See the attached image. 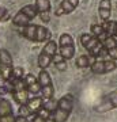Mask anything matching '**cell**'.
I'll return each mask as SVG.
<instances>
[{
  "label": "cell",
  "instance_id": "1",
  "mask_svg": "<svg viewBox=\"0 0 117 122\" xmlns=\"http://www.w3.org/2000/svg\"><path fill=\"white\" fill-rule=\"evenodd\" d=\"M74 95L67 94V95L61 96L60 99L57 100L56 109L53 110L52 115H50V121L52 122H67V119L69 118L72 109H74Z\"/></svg>",
  "mask_w": 117,
  "mask_h": 122
},
{
  "label": "cell",
  "instance_id": "2",
  "mask_svg": "<svg viewBox=\"0 0 117 122\" xmlns=\"http://www.w3.org/2000/svg\"><path fill=\"white\" fill-rule=\"evenodd\" d=\"M19 33L22 37H25L26 39L33 41V42H45L50 37V31L48 30V27L39 26V25H31V23L21 27Z\"/></svg>",
  "mask_w": 117,
  "mask_h": 122
},
{
  "label": "cell",
  "instance_id": "3",
  "mask_svg": "<svg viewBox=\"0 0 117 122\" xmlns=\"http://www.w3.org/2000/svg\"><path fill=\"white\" fill-rule=\"evenodd\" d=\"M80 44L89 52V54L93 57H98L100 54L106 53V49L104 48L102 41L98 39L95 35H93V34H87V33L82 34L80 35Z\"/></svg>",
  "mask_w": 117,
  "mask_h": 122
},
{
  "label": "cell",
  "instance_id": "4",
  "mask_svg": "<svg viewBox=\"0 0 117 122\" xmlns=\"http://www.w3.org/2000/svg\"><path fill=\"white\" fill-rule=\"evenodd\" d=\"M38 15L35 4H27L23 8H21L12 18V25L17 27H23L26 25H30V22Z\"/></svg>",
  "mask_w": 117,
  "mask_h": 122
},
{
  "label": "cell",
  "instance_id": "5",
  "mask_svg": "<svg viewBox=\"0 0 117 122\" xmlns=\"http://www.w3.org/2000/svg\"><path fill=\"white\" fill-rule=\"evenodd\" d=\"M59 48V45L52 41V39H49L48 42L45 44L42 49H41V52H39V56H38V66L41 69H46L50 64H52L53 58L56 56V49Z\"/></svg>",
  "mask_w": 117,
  "mask_h": 122
},
{
  "label": "cell",
  "instance_id": "6",
  "mask_svg": "<svg viewBox=\"0 0 117 122\" xmlns=\"http://www.w3.org/2000/svg\"><path fill=\"white\" fill-rule=\"evenodd\" d=\"M14 69H15V66L12 62V56L10 54L7 49H0V75L7 81H11Z\"/></svg>",
  "mask_w": 117,
  "mask_h": 122
},
{
  "label": "cell",
  "instance_id": "7",
  "mask_svg": "<svg viewBox=\"0 0 117 122\" xmlns=\"http://www.w3.org/2000/svg\"><path fill=\"white\" fill-rule=\"evenodd\" d=\"M38 81L41 84V96L44 100L53 99L55 95V86L52 83V77L46 69H41L38 73Z\"/></svg>",
  "mask_w": 117,
  "mask_h": 122
},
{
  "label": "cell",
  "instance_id": "8",
  "mask_svg": "<svg viewBox=\"0 0 117 122\" xmlns=\"http://www.w3.org/2000/svg\"><path fill=\"white\" fill-rule=\"evenodd\" d=\"M12 99L17 102L18 105H25L29 102V91H27L26 83L23 77L22 79H14L12 80Z\"/></svg>",
  "mask_w": 117,
  "mask_h": 122
},
{
  "label": "cell",
  "instance_id": "9",
  "mask_svg": "<svg viewBox=\"0 0 117 122\" xmlns=\"http://www.w3.org/2000/svg\"><path fill=\"white\" fill-rule=\"evenodd\" d=\"M59 53L61 54L63 58L68 61L75 56V44H74V38L71 34H64L60 35L59 39Z\"/></svg>",
  "mask_w": 117,
  "mask_h": 122
},
{
  "label": "cell",
  "instance_id": "10",
  "mask_svg": "<svg viewBox=\"0 0 117 122\" xmlns=\"http://www.w3.org/2000/svg\"><path fill=\"white\" fill-rule=\"evenodd\" d=\"M44 102H45V100H44L42 96H34V98L30 99L27 103H25V105H19L18 114H19V115H23V117L33 115V114L37 113V111L44 106Z\"/></svg>",
  "mask_w": 117,
  "mask_h": 122
},
{
  "label": "cell",
  "instance_id": "11",
  "mask_svg": "<svg viewBox=\"0 0 117 122\" xmlns=\"http://www.w3.org/2000/svg\"><path fill=\"white\" fill-rule=\"evenodd\" d=\"M117 109V90L112 91L110 94H108L106 96L102 98V100L100 102V105L97 106L95 111L100 114H104V113H108L110 110H114Z\"/></svg>",
  "mask_w": 117,
  "mask_h": 122
},
{
  "label": "cell",
  "instance_id": "12",
  "mask_svg": "<svg viewBox=\"0 0 117 122\" xmlns=\"http://www.w3.org/2000/svg\"><path fill=\"white\" fill-rule=\"evenodd\" d=\"M116 68H117V62L113 58H110V60H95L90 66L91 72L97 75L108 73V72L114 71Z\"/></svg>",
  "mask_w": 117,
  "mask_h": 122
},
{
  "label": "cell",
  "instance_id": "13",
  "mask_svg": "<svg viewBox=\"0 0 117 122\" xmlns=\"http://www.w3.org/2000/svg\"><path fill=\"white\" fill-rule=\"evenodd\" d=\"M17 117L14 114L12 105L10 100L0 98V122H15Z\"/></svg>",
  "mask_w": 117,
  "mask_h": 122
},
{
  "label": "cell",
  "instance_id": "14",
  "mask_svg": "<svg viewBox=\"0 0 117 122\" xmlns=\"http://www.w3.org/2000/svg\"><path fill=\"white\" fill-rule=\"evenodd\" d=\"M78 5H79V0H63L60 4L57 5L56 11H55V15L56 16L68 15V14L74 12L75 10L78 8Z\"/></svg>",
  "mask_w": 117,
  "mask_h": 122
},
{
  "label": "cell",
  "instance_id": "15",
  "mask_svg": "<svg viewBox=\"0 0 117 122\" xmlns=\"http://www.w3.org/2000/svg\"><path fill=\"white\" fill-rule=\"evenodd\" d=\"M34 4L41 20L48 23L50 20V0H35Z\"/></svg>",
  "mask_w": 117,
  "mask_h": 122
},
{
  "label": "cell",
  "instance_id": "16",
  "mask_svg": "<svg viewBox=\"0 0 117 122\" xmlns=\"http://www.w3.org/2000/svg\"><path fill=\"white\" fill-rule=\"evenodd\" d=\"M23 80H25V83H26L29 94H31V95H34V96L41 94V84H39V81H38V77H35L34 75H31V73H27L26 76L23 77Z\"/></svg>",
  "mask_w": 117,
  "mask_h": 122
},
{
  "label": "cell",
  "instance_id": "17",
  "mask_svg": "<svg viewBox=\"0 0 117 122\" xmlns=\"http://www.w3.org/2000/svg\"><path fill=\"white\" fill-rule=\"evenodd\" d=\"M98 14L102 22L110 20V14H112V1L110 0H101L98 5Z\"/></svg>",
  "mask_w": 117,
  "mask_h": 122
},
{
  "label": "cell",
  "instance_id": "18",
  "mask_svg": "<svg viewBox=\"0 0 117 122\" xmlns=\"http://www.w3.org/2000/svg\"><path fill=\"white\" fill-rule=\"evenodd\" d=\"M50 115H52V110H49L48 107L42 106L35 113V115H34V118H33L31 122H48L50 119Z\"/></svg>",
  "mask_w": 117,
  "mask_h": 122
},
{
  "label": "cell",
  "instance_id": "19",
  "mask_svg": "<svg viewBox=\"0 0 117 122\" xmlns=\"http://www.w3.org/2000/svg\"><path fill=\"white\" fill-rule=\"evenodd\" d=\"M95 60H93V56H86V54H83V56H79L75 61V65L76 68H89L91 66V64L94 62Z\"/></svg>",
  "mask_w": 117,
  "mask_h": 122
},
{
  "label": "cell",
  "instance_id": "20",
  "mask_svg": "<svg viewBox=\"0 0 117 122\" xmlns=\"http://www.w3.org/2000/svg\"><path fill=\"white\" fill-rule=\"evenodd\" d=\"M91 34L95 35L98 39H101L102 42H104V39L108 37V34L105 33L104 27H102V25H93L91 26Z\"/></svg>",
  "mask_w": 117,
  "mask_h": 122
},
{
  "label": "cell",
  "instance_id": "21",
  "mask_svg": "<svg viewBox=\"0 0 117 122\" xmlns=\"http://www.w3.org/2000/svg\"><path fill=\"white\" fill-rule=\"evenodd\" d=\"M53 62H55V65H56L57 71H60V72L67 71V60L61 57L60 53H59V54L56 53V56H55V58H53Z\"/></svg>",
  "mask_w": 117,
  "mask_h": 122
},
{
  "label": "cell",
  "instance_id": "22",
  "mask_svg": "<svg viewBox=\"0 0 117 122\" xmlns=\"http://www.w3.org/2000/svg\"><path fill=\"white\" fill-rule=\"evenodd\" d=\"M102 44H104V48L106 49V50L113 49V48H117V41H116V38H114L113 35H108V37L104 39Z\"/></svg>",
  "mask_w": 117,
  "mask_h": 122
},
{
  "label": "cell",
  "instance_id": "23",
  "mask_svg": "<svg viewBox=\"0 0 117 122\" xmlns=\"http://www.w3.org/2000/svg\"><path fill=\"white\" fill-rule=\"evenodd\" d=\"M114 25H116V20H106V22L102 23V27H104L105 33L108 35H113V33H114Z\"/></svg>",
  "mask_w": 117,
  "mask_h": 122
},
{
  "label": "cell",
  "instance_id": "24",
  "mask_svg": "<svg viewBox=\"0 0 117 122\" xmlns=\"http://www.w3.org/2000/svg\"><path fill=\"white\" fill-rule=\"evenodd\" d=\"M22 77H25V76H23V69H22L21 66H18V68L14 69L12 80H14V79H22ZM12 80H11V81H12Z\"/></svg>",
  "mask_w": 117,
  "mask_h": 122
},
{
  "label": "cell",
  "instance_id": "25",
  "mask_svg": "<svg viewBox=\"0 0 117 122\" xmlns=\"http://www.w3.org/2000/svg\"><path fill=\"white\" fill-rule=\"evenodd\" d=\"M7 16V8L6 7H0V20H4Z\"/></svg>",
  "mask_w": 117,
  "mask_h": 122
},
{
  "label": "cell",
  "instance_id": "26",
  "mask_svg": "<svg viewBox=\"0 0 117 122\" xmlns=\"http://www.w3.org/2000/svg\"><path fill=\"white\" fill-rule=\"evenodd\" d=\"M15 122H29V119H27V117H23V115H19V117H17V119H15Z\"/></svg>",
  "mask_w": 117,
  "mask_h": 122
},
{
  "label": "cell",
  "instance_id": "27",
  "mask_svg": "<svg viewBox=\"0 0 117 122\" xmlns=\"http://www.w3.org/2000/svg\"><path fill=\"white\" fill-rule=\"evenodd\" d=\"M113 35L117 37V22H116V25H114V33H113Z\"/></svg>",
  "mask_w": 117,
  "mask_h": 122
}]
</instances>
